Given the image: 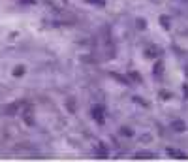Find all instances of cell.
<instances>
[{"mask_svg": "<svg viewBox=\"0 0 188 162\" xmlns=\"http://www.w3.org/2000/svg\"><path fill=\"white\" fill-rule=\"evenodd\" d=\"M154 72L158 74V72H162V64H156V68H154Z\"/></svg>", "mask_w": 188, "mask_h": 162, "instance_id": "14", "label": "cell"}, {"mask_svg": "<svg viewBox=\"0 0 188 162\" xmlns=\"http://www.w3.org/2000/svg\"><path fill=\"white\" fill-rule=\"evenodd\" d=\"M121 134H122V136H132L134 130H132V128H121Z\"/></svg>", "mask_w": 188, "mask_h": 162, "instance_id": "10", "label": "cell"}, {"mask_svg": "<svg viewBox=\"0 0 188 162\" xmlns=\"http://www.w3.org/2000/svg\"><path fill=\"white\" fill-rule=\"evenodd\" d=\"M92 117H94V121H98L102 125L104 123V108L102 106H94L92 108Z\"/></svg>", "mask_w": 188, "mask_h": 162, "instance_id": "2", "label": "cell"}, {"mask_svg": "<svg viewBox=\"0 0 188 162\" xmlns=\"http://www.w3.org/2000/svg\"><path fill=\"white\" fill-rule=\"evenodd\" d=\"M23 74H24V66H17V68L13 70V75H15V77H19V75H23Z\"/></svg>", "mask_w": 188, "mask_h": 162, "instance_id": "8", "label": "cell"}, {"mask_svg": "<svg viewBox=\"0 0 188 162\" xmlns=\"http://www.w3.org/2000/svg\"><path fill=\"white\" fill-rule=\"evenodd\" d=\"M136 159H145V160H149V159H154V155H153V153H137Z\"/></svg>", "mask_w": 188, "mask_h": 162, "instance_id": "6", "label": "cell"}, {"mask_svg": "<svg viewBox=\"0 0 188 162\" xmlns=\"http://www.w3.org/2000/svg\"><path fill=\"white\" fill-rule=\"evenodd\" d=\"M160 21H162V26H164V28H169V17H168V15H162Z\"/></svg>", "mask_w": 188, "mask_h": 162, "instance_id": "7", "label": "cell"}, {"mask_svg": "<svg viewBox=\"0 0 188 162\" xmlns=\"http://www.w3.org/2000/svg\"><path fill=\"white\" fill-rule=\"evenodd\" d=\"M113 77H115V79H119L121 83H128V77H122V75H119V74H113Z\"/></svg>", "mask_w": 188, "mask_h": 162, "instance_id": "11", "label": "cell"}, {"mask_svg": "<svg viewBox=\"0 0 188 162\" xmlns=\"http://www.w3.org/2000/svg\"><path fill=\"white\" fill-rule=\"evenodd\" d=\"M19 108H21V102H13V104H9V106L6 108V115H15Z\"/></svg>", "mask_w": 188, "mask_h": 162, "instance_id": "3", "label": "cell"}, {"mask_svg": "<svg viewBox=\"0 0 188 162\" xmlns=\"http://www.w3.org/2000/svg\"><path fill=\"white\" fill-rule=\"evenodd\" d=\"M145 26H147L145 19H137V28H145Z\"/></svg>", "mask_w": 188, "mask_h": 162, "instance_id": "12", "label": "cell"}, {"mask_svg": "<svg viewBox=\"0 0 188 162\" xmlns=\"http://www.w3.org/2000/svg\"><path fill=\"white\" fill-rule=\"evenodd\" d=\"M173 130L175 132H186V123L185 121H173Z\"/></svg>", "mask_w": 188, "mask_h": 162, "instance_id": "4", "label": "cell"}, {"mask_svg": "<svg viewBox=\"0 0 188 162\" xmlns=\"http://www.w3.org/2000/svg\"><path fill=\"white\" fill-rule=\"evenodd\" d=\"M185 94H186V98H188V85H185Z\"/></svg>", "mask_w": 188, "mask_h": 162, "instance_id": "16", "label": "cell"}, {"mask_svg": "<svg viewBox=\"0 0 188 162\" xmlns=\"http://www.w3.org/2000/svg\"><path fill=\"white\" fill-rule=\"evenodd\" d=\"M23 115H24V123H26L28 126H34V119H32V109H26V111H23Z\"/></svg>", "mask_w": 188, "mask_h": 162, "instance_id": "5", "label": "cell"}, {"mask_svg": "<svg viewBox=\"0 0 188 162\" xmlns=\"http://www.w3.org/2000/svg\"><path fill=\"white\" fill-rule=\"evenodd\" d=\"M166 151H168V155H169V157H173V159H181V160H186V159H188V155L185 153V151H179V149H171V147H168Z\"/></svg>", "mask_w": 188, "mask_h": 162, "instance_id": "1", "label": "cell"}, {"mask_svg": "<svg viewBox=\"0 0 188 162\" xmlns=\"http://www.w3.org/2000/svg\"><path fill=\"white\" fill-rule=\"evenodd\" d=\"M89 4H94V6H98V8H104L105 6V0H87Z\"/></svg>", "mask_w": 188, "mask_h": 162, "instance_id": "9", "label": "cell"}, {"mask_svg": "<svg viewBox=\"0 0 188 162\" xmlns=\"http://www.w3.org/2000/svg\"><path fill=\"white\" fill-rule=\"evenodd\" d=\"M21 4H36L34 0H21Z\"/></svg>", "mask_w": 188, "mask_h": 162, "instance_id": "15", "label": "cell"}, {"mask_svg": "<svg viewBox=\"0 0 188 162\" xmlns=\"http://www.w3.org/2000/svg\"><path fill=\"white\" fill-rule=\"evenodd\" d=\"M169 96H171V94H169V92H168V91H162V98H166V100H168V98H169Z\"/></svg>", "mask_w": 188, "mask_h": 162, "instance_id": "13", "label": "cell"}]
</instances>
